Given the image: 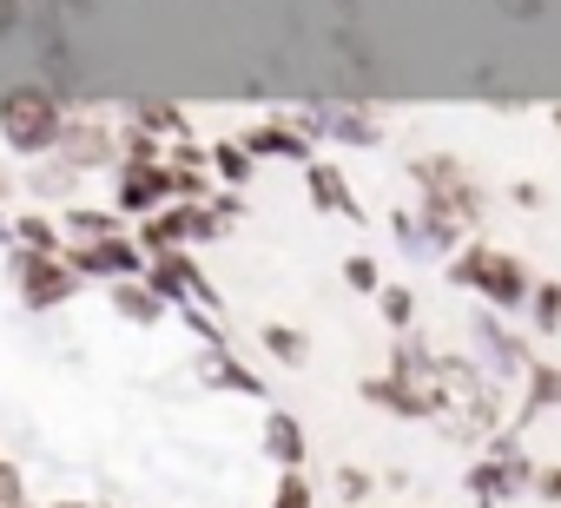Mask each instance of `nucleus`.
Returning <instances> with one entry per match:
<instances>
[{"label":"nucleus","instance_id":"f257e3e1","mask_svg":"<svg viewBox=\"0 0 561 508\" xmlns=\"http://www.w3.org/2000/svg\"><path fill=\"white\" fill-rule=\"evenodd\" d=\"M271 508H311L305 482H298V475H285V488H277V501H271Z\"/></svg>","mask_w":561,"mask_h":508},{"label":"nucleus","instance_id":"f03ea898","mask_svg":"<svg viewBox=\"0 0 561 508\" xmlns=\"http://www.w3.org/2000/svg\"><path fill=\"white\" fill-rule=\"evenodd\" d=\"M383 311H390V324H403V318H410V298H403V291H390V298H383Z\"/></svg>","mask_w":561,"mask_h":508},{"label":"nucleus","instance_id":"7ed1b4c3","mask_svg":"<svg viewBox=\"0 0 561 508\" xmlns=\"http://www.w3.org/2000/svg\"><path fill=\"white\" fill-rule=\"evenodd\" d=\"M60 508H87V501H60Z\"/></svg>","mask_w":561,"mask_h":508}]
</instances>
